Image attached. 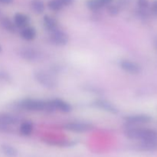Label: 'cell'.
<instances>
[{"label":"cell","mask_w":157,"mask_h":157,"mask_svg":"<svg viewBox=\"0 0 157 157\" xmlns=\"http://www.w3.org/2000/svg\"><path fill=\"white\" fill-rule=\"evenodd\" d=\"M126 136L131 140H140L141 141H157V130L153 129L127 127L124 131Z\"/></svg>","instance_id":"6da1fadb"},{"label":"cell","mask_w":157,"mask_h":157,"mask_svg":"<svg viewBox=\"0 0 157 157\" xmlns=\"http://www.w3.org/2000/svg\"><path fill=\"white\" fill-rule=\"evenodd\" d=\"M18 106L21 109L30 111L48 110V101L27 98L18 103Z\"/></svg>","instance_id":"7a4b0ae2"},{"label":"cell","mask_w":157,"mask_h":157,"mask_svg":"<svg viewBox=\"0 0 157 157\" xmlns=\"http://www.w3.org/2000/svg\"><path fill=\"white\" fill-rule=\"evenodd\" d=\"M35 80L43 87L52 89L57 86V81L50 74L42 70H38L34 73Z\"/></svg>","instance_id":"3957f363"},{"label":"cell","mask_w":157,"mask_h":157,"mask_svg":"<svg viewBox=\"0 0 157 157\" xmlns=\"http://www.w3.org/2000/svg\"><path fill=\"white\" fill-rule=\"evenodd\" d=\"M64 129L71 132L76 133H84L92 130L94 128L93 125L89 123L84 122H71L64 124Z\"/></svg>","instance_id":"277c9868"},{"label":"cell","mask_w":157,"mask_h":157,"mask_svg":"<svg viewBox=\"0 0 157 157\" xmlns=\"http://www.w3.org/2000/svg\"><path fill=\"white\" fill-rule=\"evenodd\" d=\"M50 40L54 44L58 46H63L67 44L69 41L68 35L65 32L57 29L51 33Z\"/></svg>","instance_id":"5b68a950"},{"label":"cell","mask_w":157,"mask_h":157,"mask_svg":"<svg viewBox=\"0 0 157 157\" xmlns=\"http://www.w3.org/2000/svg\"><path fill=\"white\" fill-rule=\"evenodd\" d=\"M124 120L127 124L130 126H134L148 124L152 121V117L147 114H136L126 117Z\"/></svg>","instance_id":"8992f818"},{"label":"cell","mask_w":157,"mask_h":157,"mask_svg":"<svg viewBox=\"0 0 157 157\" xmlns=\"http://www.w3.org/2000/svg\"><path fill=\"white\" fill-rule=\"evenodd\" d=\"M18 122V119L13 115L9 113L0 114V130L4 132H8L9 126L15 125Z\"/></svg>","instance_id":"52a82bcc"},{"label":"cell","mask_w":157,"mask_h":157,"mask_svg":"<svg viewBox=\"0 0 157 157\" xmlns=\"http://www.w3.org/2000/svg\"><path fill=\"white\" fill-rule=\"evenodd\" d=\"M120 67L126 72L131 75H137L141 71L140 66L130 60H122L120 61Z\"/></svg>","instance_id":"ba28073f"},{"label":"cell","mask_w":157,"mask_h":157,"mask_svg":"<svg viewBox=\"0 0 157 157\" xmlns=\"http://www.w3.org/2000/svg\"><path fill=\"white\" fill-rule=\"evenodd\" d=\"M92 104L94 107H97V108H99L104 111L108 112V113H111L113 114H117L119 112L118 109L112 103L105 101V100H97V101H94Z\"/></svg>","instance_id":"9c48e42d"},{"label":"cell","mask_w":157,"mask_h":157,"mask_svg":"<svg viewBox=\"0 0 157 157\" xmlns=\"http://www.w3.org/2000/svg\"><path fill=\"white\" fill-rule=\"evenodd\" d=\"M20 55L23 59L32 61L38 59L39 54L36 50L32 48H24L20 52Z\"/></svg>","instance_id":"30bf717a"},{"label":"cell","mask_w":157,"mask_h":157,"mask_svg":"<svg viewBox=\"0 0 157 157\" xmlns=\"http://www.w3.org/2000/svg\"><path fill=\"white\" fill-rule=\"evenodd\" d=\"M51 101H52V105L54 106L55 110H59L61 112H64V113H68V112L71 111L72 108L70 104L63 101V100L57 98V99L52 100Z\"/></svg>","instance_id":"8fae6325"},{"label":"cell","mask_w":157,"mask_h":157,"mask_svg":"<svg viewBox=\"0 0 157 157\" xmlns=\"http://www.w3.org/2000/svg\"><path fill=\"white\" fill-rule=\"evenodd\" d=\"M14 23L17 28L24 29L29 25V18L25 14L16 13L14 17Z\"/></svg>","instance_id":"7c38bea8"},{"label":"cell","mask_w":157,"mask_h":157,"mask_svg":"<svg viewBox=\"0 0 157 157\" xmlns=\"http://www.w3.org/2000/svg\"><path fill=\"white\" fill-rule=\"evenodd\" d=\"M43 23L44 26L47 30L50 31L51 32L58 29V22L56 20L49 15H44L43 18Z\"/></svg>","instance_id":"4fadbf2b"},{"label":"cell","mask_w":157,"mask_h":157,"mask_svg":"<svg viewBox=\"0 0 157 157\" xmlns=\"http://www.w3.org/2000/svg\"><path fill=\"white\" fill-rule=\"evenodd\" d=\"M20 35L26 41H32L36 36V30L33 27H25L21 29Z\"/></svg>","instance_id":"5bb4252c"},{"label":"cell","mask_w":157,"mask_h":157,"mask_svg":"<svg viewBox=\"0 0 157 157\" xmlns=\"http://www.w3.org/2000/svg\"><path fill=\"white\" fill-rule=\"evenodd\" d=\"M139 147L145 151H157V141H142Z\"/></svg>","instance_id":"9a60e30c"},{"label":"cell","mask_w":157,"mask_h":157,"mask_svg":"<svg viewBox=\"0 0 157 157\" xmlns=\"http://www.w3.org/2000/svg\"><path fill=\"white\" fill-rule=\"evenodd\" d=\"M0 22H1V25L2 26L3 29H6L8 32H11V33H14V32H16V26H15V23L12 22L8 18H2Z\"/></svg>","instance_id":"2e32d148"},{"label":"cell","mask_w":157,"mask_h":157,"mask_svg":"<svg viewBox=\"0 0 157 157\" xmlns=\"http://www.w3.org/2000/svg\"><path fill=\"white\" fill-rule=\"evenodd\" d=\"M33 130V124L31 121H25L20 127V133L23 136H28L32 133Z\"/></svg>","instance_id":"e0dca14e"},{"label":"cell","mask_w":157,"mask_h":157,"mask_svg":"<svg viewBox=\"0 0 157 157\" xmlns=\"http://www.w3.org/2000/svg\"><path fill=\"white\" fill-rule=\"evenodd\" d=\"M31 7L32 10L38 14H41L44 10V5L42 0H32L31 2Z\"/></svg>","instance_id":"ac0fdd59"},{"label":"cell","mask_w":157,"mask_h":157,"mask_svg":"<svg viewBox=\"0 0 157 157\" xmlns=\"http://www.w3.org/2000/svg\"><path fill=\"white\" fill-rule=\"evenodd\" d=\"M87 6L92 11H98L103 7L101 0H87Z\"/></svg>","instance_id":"d6986e66"},{"label":"cell","mask_w":157,"mask_h":157,"mask_svg":"<svg viewBox=\"0 0 157 157\" xmlns=\"http://www.w3.org/2000/svg\"><path fill=\"white\" fill-rule=\"evenodd\" d=\"M48 7L52 11L58 12V11H60L62 9L63 5L61 4L59 0H50L48 3Z\"/></svg>","instance_id":"ffe728a7"},{"label":"cell","mask_w":157,"mask_h":157,"mask_svg":"<svg viewBox=\"0 0 157 157\" xmlns=\"http://www.w3.org/2000/svg\"><path fill=\"white\" fill-rule=\"evenodd\" d=\"M2 149L4 153H6L8 156L13 157L17 154V152L16 150H15V149L13 148L12 147H11V146L3 145L2 147Z\"/></svg>","instance_id":"44dd1931"},{"label":"cell","mask_w":157,"mask_h":157,"mask_svg":"<svg viewBox=\"0 0 157 157\" xmlns=\"http://www.w3.org/2000/svg\"><path fill=\"white\" fill-rule=\"evenodd\" d=\"M107 11H108V13L110 14V15L115 16V15H117L119 13L120 9L118 8L117 6H112V5H110V6H108Z\"/></svg>","instance_id":"7402d4cb"},{"label":"cell","mask_w":157,"mask_h":157,"mask_svg":"<svg viewBox=\"0 0 157 157\" xmlns=\"http://www.w3.org/2000/svg\"><path fill=\"white\" fill-rule=\"evenodd\" d=\"M137 4L140 9L145 10L148 8L149 6V1L148 0H137Z\"/></svg>","instance_id":"603a6c76"},{"label":"cell","mask_w":157,"mask_h":157,"mask_svg":"<svg viewBox=\"0 0 157 157\" xmlns=\"http://www.w3.org/2000/svg\"><path fill=\"white\" fill-rule=\"evenodd\" d=\"M151 11L152 13L155 15V16L157 17V0H154L153 2V4H152L151 6Z\"/></svg>","instance_id":"cb8c5ba5"},{"label":"cell","mask_w":157,"mask_h":157,"mask_svg":"<svg viewBox=\"0 0 157 157\" xmlns=\"http://www.w3.org/2000/svg\"><path fill=\"white\" fill-rule=\"evenodd\" d=\"M128 0H118V8L123 7V6H126L128 4Z\"/></svg>","instance_id":"d4e9b609"},{"label":"cell","mask_w":157,"mask_h":157,"mask_svg":"<svg viewBox=\"0 0 157 157\" xmlns=\"http://www.w3.org/2000/svg\"><path fill=\"white\" fill-rule=\"evenodd\" d=\"M60 2H61V4L63 5V6H70V5H71L72 3H73L74 0H59Z\"/></svg>","instance_id":"484cf974"},{"label":"cell","mask_w":157,"mask_h":157,"mask_svg":"<svg viewBox=\"0 0 157 157\" xmlns=\"http://www.w3.org/2000/svg\"><path fill=\"white\" fill-rule=\"evenodd\" d=\"M113 0H101V3H102L103 6H110L111 4V2Z\"/></svg>","instance_id":"4316f807"},{"label":"cell","mask_w":157,"mask_h":157,"mask_svg":"<svg viewBox=\"0 0 157 157\" xmlns=\"http://www.w3.org/2000/svg\"><path fill=\"white\" fill-rule=\"evenodd\" d=\"M13 2V0H0V2L2 4H10Z\"/></svg>","instance_id":"83f0119b"},{"label":"cell","mask_w":157,"mask_h":157,"mask_svg":"<svg viewBox=\"0 0 157 157\" xmlns=\"http://www.w3.org/2000/svg\"><path fill=\"white\" fill-rule=\"evenodd\" d=\"M155 47H156V48L157 49V39L156 40V41H155Z\"/></svg>","instance_id":"f1b7e54d"},{"label":"cell","mask_w":157,"mask_h":157,"mask_svg":"<svg viewBox=\"0 0 157 157\" xmlns=\"http://www.w3.org/2000/svg\"><path fill=\"white\" fill-rule=\"evenodd\" d=\"M1 50H2V48H1V47H0V52H1Z\"/></svg>","instance_id":"f546056e"}]
</instances>
